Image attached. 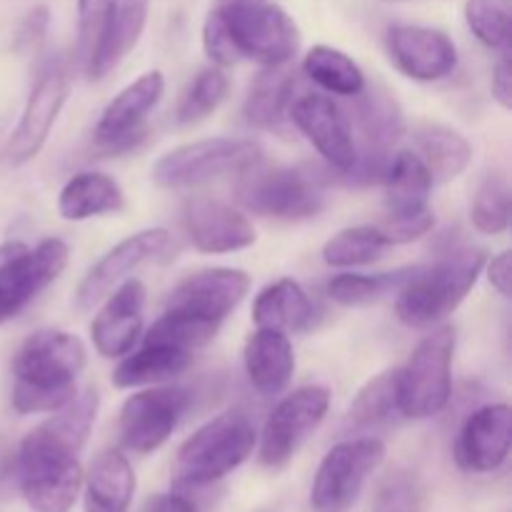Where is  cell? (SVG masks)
I'll return each instance as SVG.
<instances>
[{
    "label": "cell",
    "mask_w": 512,
    "mask_h": 512,
    "mask_svg": "<svg viewBox=\"0 0 512 512\" xmlns=\"http://www.w3.org/2000/svg\"><path fill=\"white\" fill-rule=\"evenodd\" d=\"M250 275L240 268H205L190 273L170 290L168 313L188 315L205 323L223 325L250 290Z\"/></svg>",
    "instance_id": "cell-16"
},
{
    "label": "cell",
    "mask_w": 512,
    "mask_h": 512,
    "mask_svg": "<svg viewBox=\"0 0 512 512\" xmlns=\"http://www.w3.org/2000/svg\"><path fill=\"white\" fill-rule=\"evenodd\" d=\"M45 33H48V8H33L28 15H25V20L20 23L18 28V38H15V45H18L20 50L23 48H38L40 43H43Z\"/></svg>",
    "instance_id": "cell-44"
},
{
    "label": "cell",
    "mask_w": 512,
    "mask_h": 512,
    "mask_svg": "<svg viewBox=\"0 0 512 512\" xmlns=\"http://www.w3.org/2000/svg\"><path fill=\"white\" fill-rule=\"evenodd\" d=\"M183 228L198 253H238L255 243V228L245 213L213 198H190L183 208Z\"/></svg>",
    "instance_id": "cell-22"
},
{
    "label": "cell",
    "mask_w": 512,
    "mask_h": 512,
    "mask_svg": "<svg viewBox=\"0 0 512 512\" xmlns=\"http://www.w3.org/2000/svg\"><path fill=\"white\" fill-rule=\"evenodd\" d=\"M230 90V78L225 75L223 68L218 65H210V68L200 70L190 85L185 88V93L180 95L178 108H175V120L180 125H195L208 120L215 110L223 105V100L228 98Z\"/></svg>",
    "instance_id": "cell-37"
},
{
    "label": "cell",
    "mask_w": 512,
    "mask_h": 512,
    "mask_svg": "<svg viewBox=\"0 0 512 512\" xmlns=\"http://www.w3.org/2000/svg\"><path fill=\"white\" fill-rule=\"evenodd\" d=\"M485 273H488L490 285L498 290L503 298H510L512 290V255L510 250H503V253L493 255L490 260H485Z\"/></svg>",
    "instance_id": "cell-46"
},
{
    "label": "cell",
    "mask_w": 512,
    "mask_h": 512,
    "mask_svg": "<svg viewBox=\"0 0 512 512\" xmlns=\"http://www.w3.org/2000/svg\"><path fill=\"white\" fill-rule=\"evenodd\" d=\"M115 0H78L75 60L88 80H100V60L113 23Z\"/></svg>",
    "instance_id": "cell-34"
},
{
    "label": "cell",
    "mask_w": 512,
    "mask_h": 512,
    "mask_svg": "<svg viewBox=\"0 0 512 512\" xmlns=\"http://www.w3.org/2000/svg\"><path fill=\"white\" fill-rule=\"evenodd\" d=\"M85 488V512H128L135 495V473L118 448H108L93 460Z\"/></svg>",
    "instance_id": "cell-29"
},
{
    "label": "cell",
    "mask_w": 512,
    "mask_h": 512,
    "mask_svg": "<svg viewBox=\"0 0 512 512\" xmlns=\"http://www.w3.org/2000/svg\"><path fill=\"white\" fill-rule=\"evenodd\" d=\"M470 220L485 235H500L510 228V185L503 175H488L478 185Z\"/></svg>",
    "instance_id": "cell-40"
},
{
    "label": "cell",
    "mask_w": 512,
    "mask_h": 512,
    "mask_svg": "<svg viewBox=\"0 0 512 512\" xmlns=\"http://www.w3.org/2000/svg\"><path fill=\"white\" fill-rule=\"evenodd\" d=\"M488 253L453 248L433 265H418L413 278L395 295V315L415 330L435 328L463 305L480 280Z\"/></svg>",
    "instance_id": "cell-2"
},
{
    "label": "cell",
    "mask_w": 512,
    "mask_h": 512,
    "mask_svg": "<svg viewBox=\"0 0 512 512\" xmlns=\"http://www.w3.org/2000/svg\"><path fill=\"white\" fill-rule=\"evenodd\" d=\"M385 460L383 440L365 435L333 445L320 460L310 488L315 512H348L363 493L365 483Z\"/></svg>",
    "instance_id": "cell-12"
},
{
    "label": "cell",
    "mask_w": 512,
    "mask_h": 512,
    "mask_svg": "<svg viewBox=\"0 0 512 512\" xmlns=\"http://www.w3.org/2000/svg\"><path fill=\"white\" fill-rule=\"evenodd\" d=\"M168 245L170 230L165 228H145L120 240L83 275L78 290H75V305L80 310H90L93 305H98L110 290L118 288L140 265L158 258Z\"/></svg>",
    "instance_id": "cell-18"
},
{
    "label": "cell",
    "mask_w": 512,
    "mask_h": 512,
    "mask_svg": "<svg viewBox=\"0 0 512 512\" xmlns=\"http://www.w3.org/2000/svg\"><path fill=\"white\" fill-rule=\"evenodd\" d=\"M330 410V390L325 385H305L283 395L265 418L260 433V463L280 470L298 455L305 440L320 428Z\"/></svg>",
    "instance_id": "cell-14"
},
{
    "label": "cell",
    "mask_w": 512,
    "mask_h": 512,
    "mask_svg": "<svg viewBox=\"0 0 512 512\" xmlns=\"http://www.w3.org/2000/svg\"><path fill=\"white\" fill-rule=\"evenodd\" d=\"M453 325L430 330L408 363L398 368V405L400 415L408 420H428L443 413L453 398V360H455Z\"/></svg>",
    "instance_id": "cell-6"
},
{
    "label": "cell",
    "mask_w": 512,
    "mask_h": 512,
    "mask_svg": "<svg viewBox=\"0 0 512 512\" xmlns=\"http://www.w3.org/2000/svg\"><path fill=\"white\" fill-rule=\"evenodd\" d=\"M193 365V353L170 348V345L143 343L120 358L113 370V385L120 390L150 388V385L173 383Z\"/></svg>",
    "instance_id": "cell-27"
},
{
    "label": "cell",
    "mask_w": 512,
    "mask_h": 512,
    "mask_svg": "<svg viewBox=\"0 0 512 512\" xmlns=\"http://www.w3.org/2000/svg\"><path fill=\"white\" fill-rule=\"evenodd\" d=\"M238 58L260 65H285L298 55L300 28L273 0H215Z\"/></svg>",
    "instance_id": "cell-5"
},
{
    "label": "cell",
    "mask_w": 512,
    "mask_h": 512,
    "mask_svg": "<svg viewBox=\"0 0 512 512\" xmlns=\"http://www.w3.org/2000/svg\"><path fill=\"white\" fill-rule=\"evenodd\" d=\"M88 363V348L75 333L58 328L35 330L13 358L10 403L20 415L55 413L78 393V378Z\"/></svg>",
    "instance_id": "cell-1"
},
{
    "label": "cell",
    "mask_w": 512,
    "mask_h": 512,
    "mask_svg": "<svg viewBox=\"0 0 512 512\" xmlns=\"http://www.w3.org/2000/svg\"><path fill=\"white\" fill-rule=\"evenodd\" d=\"M463 13L470 33L485 48L495 50V53L510 50V0H468Z\"/></svg>",
    "instance_id": "cell-39"
},
{
    "label": "cell",
    "mask_w": 512,
    "mask_h": 512,
    "mask_svg": "<svg viewBox=\"0 0 512 512\" xmlns=\"http://www.w3.org/2000/svg\"><path fill=\"white\" fill-rule=\"evenodd\" d=\"M235 200L248 213L275 220H310L325 210L318 178L288 165H265L263 158L240 170Z\"/></svg>",
    "instance_id": "cell-8"
},
{
    "label": "cell",
    "mask_w": 512,
    "mask_h": 512,
    "mask_svg": "<svg viewBox=\"0 0 512 512\" xmlns=\"http://www.w3.org/2000/svg\"><path fill=\"white\" fill-rule=\"evenodd\" d=\"M80 450L65 443L45 423L35 425L18 445L15 475L33 512H68L83 488Z\"/></svg>",
    "instance_id": "cell-4"
},
{
    "label": "cell",
    "mask_w": 512,
    "mask_h": 512,
    "mask_svg": "<svg viewBox=\"0 0 512 512\" xmlns=\"http://www.w3.org/2000/svg\"><path fill=\"white\" fill-rule=\"evenodd\" d=\"M418 265H408V268L390 270V273H340L328 280L325 293L333 303L340 308H365V305L380 303V300L398 295L403 285L413 278Z\"/></svg>",
    "instance_id": "cell-32"
},
{
    "label": "cell",
    "mask_w": 512,
    "mask_h": 512,
    "mask_svg": "<svg viewBox=\"0 0 512 512\" xmlns=\"http://www.w3.org/2000/svg\"><path fill=\"white\" fill-rule=\"evenodd\" d=\"M150 0H115L113 23H110L108 43H105L103 60H100V78L118 68L130 50L140 43L143 30L148 25Z\"/></svg>",
    "instance_id": "cell-36"
},
{
    "label": "cell",
    "mask_w": 512,
    "mask_h": 512,
    "mask_svg": "<svg viewBox=\"0 0 512 512\" xmlns=\"http://www.w3.org/2000/svg\"><path fill=\"white\" fill-rule=\"evenodd\" d=\"M380 3H413V0H380Z\"/></svg>",
    "instance_id": "cell-48"
},
{
    "label": "cell",
    "mask_w": 512,
    "mask_h": 512,
    "mask_svg": "<svg viewBox=\"0 0 512 512\" xmlns=\"http://www.w3.org/2000/svg\"><path fill=\"white\" fill-rule=\"evenodd\" d=\"M125 208V193L118 180L100 170L75 173L58 193V213L68 223L105 218Z\"/></svg>",
    "instance_id": "cell-25"
},
{
    "label": "cell",
    "mask_w": 512,
    "mask_h": 512,
    "mask_svg": "<svg viewBox=\"0 0 512 512\" xmlns=\"http://www.w3.org/2000/svg\"><path fill=\"white\" fill-rule=\"evenodd\" d=\"M290 120L308 138V143L323 155L335 175H343L353 168L355 158H358L353 125H350V115L333 98L318 93L295 98L293 108H290Z\"/></svg>",
    "instance_id": "cell-17"
},
{
    "label": "cell",
    "mask_w": 512,
    "mask_h": 512,
    "mask_svg": "<svg viewBox=\"0 0 512 512\" xmlns=\"http://www.w3.org/2000/svg\"><path fill=\"white\" fill-rule=\"evenodd\" d=\"M380 228H383L385 235H388L390 245H405L423 238V235H428L430 230L435 228V215L433 210H428V213L413 215V218L388 220V223L380 225Z\"/></svg>",
    "instance_id": "cell-43"
},
{
    "label": "cell",
    "mask_w": 512,
    "mask_h": 512,
    "mask_svg": "<svg viewBox=\"0 0 512 512\" xmlns=\"http://www.w3.org/2000/svg\"><path fill=\"white\" fill-rule=\"evenodd\" d=\"M148 290L138 278H125L100 300L98 315L90 323V340L100 358L120 360L138 345L145 325Z\"/></svg>",
    "instance_id": "cell-20"
},
{
    "label": "cell",
    "mask_w": 512,
    "mask_h": 512,
    "mask_svg": "<svg viewBox=\"0 0 512 512\" xmlns=\"http://www.w3.org/2000/svg\"><path fill=\"white\" fill-rule=\"evenodd\" d=\"M143 512H200V510L188 495L175 490V493H165V495H155V498H150Z\"/></svg>",
    "instance_id": "cell-47"
},
{
    "label": "cell",
    "mask_w": 512,
    "mask_h": 512,
    "mask_svg": "<svg viewBox=\"0 0 512 512\" xmlns=\"http://www.w3.org/2000/svg\"><path fill=\"white\" fill-rule=\"evenodd\" d=\"M390 248V240L380 225H353L335 233L323 245V260L330 268H360L383 258Z\"/></svg>",
    "instance_id": "cell-35"
},
{
    "label": "cell",
    "mask_w": 512,
    "mask_h": 512,
    "mask_svg": "<svg viewBox=\"0 0 512 512\" xmlns=\"http://www.w3.org/2000/svg\"><path fill=\"white\" fill-rule=\"evenodd\" d=\"M315 305L303 285L293 278H280L265 285L253 303V323L280 333H303L313 325Z\"/></svg>",
    "instance_id": "cell-28"
},
{
    "label": "cell",
    "mask_w": 512,
    "mask_h": 512,
    "mask_svg": "<svg viewBox=\"0 0 512 512\" xmlns=\"http://www.w3.org/2000/svg\"><path fill=\"white\" fill-rule=\"evenodd\" d=\"M218 330L220 325L205 323V320L188 318V315L168 313V310H163V315H160V318L148 328L143 343L170 345V348H178V350H185V353L195 355V350L213 343Z\"/></svg>",
    "instance_id": "cell-38"
},
{
    "label": "cell",
    "mask_w": 512,
    "mask_h": 512,
    "mask_svg": "<svg viewBox=\"0 0 512 512\" xmlns=\"http://www.w3.org/2000/svg\"><path fill=\"white\" fill-rule=\"evenodd\" d=\"M165 95V78L160 70H148L113 95L100 113L93 130L95 148L108 155L128 153L145 138V118L158 108Z\"/></svg>",
    "instance_id": "cell-15"
},
{
    "label": "cell",
    "mask_w": 512,
    "mask_h": 512,
    "mask_svg": "<svg viewBox=\"0 0 512 512\" xmlns=\"http://www.w3.org/2000/svg\"><path fill=\"white\" fill-rule=\"evenodd\" d=\"M203 50L218 68H230V65L240 63L238 53L233 48V40H230L223 20H220V15L213 8L205 15L203 23Z\"/></svg>",
    "instance_id": "cell-42"
},
{
    "label": "cell",
    "mask_w": 512,
    "mask_h": 512,
    "mask_svg": "<svg viewBox=\"0 0 512 512\" xmlns=\"http://www.w3.org/2000/svg\"><path fill=\"white\" fill-rule=\"evenodd\" d=\"M258 433L243 410H225L200 425L178 448L173 485L180 493L210 488L228 478L253 455Z\"/></svg>",
    "instance_id": "cell-3"
},
{
    "label": "cell",
    "mask_w": 512,
    "mask_h": 512,
    "mask_svg": "<svg viewBox=\"0 0 512 512\" xmlns=\"http://www.w3.org/2000/svg\"><path fill=\"white\" fill-rule=\"evenodd\" d=\"M303 73L323 90L343 98H355L368 85L358 60L333 45H313L303 58Z\"/></svg>",
    "instance_id": "cell-33"
},
{
    "label": "cell",
    "mask_w": 512,
    "mask_h": 512,
    "mask_svg": "<svg viewBox=\"0 0 512 512\" xmlns=\"http://www.w3.org/2000/svg\"><path fill=\"white\" fill-rule=\"evenodd\" d=\"M370 512H425V488L413 470L398 468L375 488Z\"/></svg>",
    "instance_id": "cell-41"
},
{
    "label": "cell",
    "mask_w": 512,
    "mask_h": 512,
    "mask_svg": "<svg viewBox=\"0 0 512 512\" xmlns=\"http://www.w3.org/2000/svg\"><path fill=\"white\" fill-rule=\"evenodd\" d=\"M413 143V153L430 170L435 185L460 178L473 160V145L468 138L443 123H420L413 130Z\"/></svg>",
    "instance_id": "cell-30"
},
{
    "label": "cell",
    "mask_w": 512,
    "mask_h": 512,
    "mask_svg": "<svg viewBox=\"0 0 512 512\" xmlns=\"http://www.w3.org/2000/svg\"><path fill=\"white\" fill-rule=\"evenodd\" d=\"M398 418L403 415H400L398 405V368H393L370 378L358 390L348 415H345V425L355 433H368V430L383 428Z\"/></svg>",
    "instance_id": "cell-31"
},
{
    "label": "cell",
    "mask_w": 512,
    "mask_h": 512,
    "mask_svg": "<svg viewBox=\"0 0 512 512\" xmlns=\"http://www.w3.org/2000/svg\"><path fill=\"white\" fill-rule=\"evenodd\" d=\"M243 365L250 385L263 398H278L295 378V350L288 333L258 328L243 348Z\"/></svg>",
    "instance_id": "cell-23"
},
{
    "label": "cell",
    "mask_w": 512,
    "mask_h": 512,
    "mask_svg": "<svg viewBox=\"0 0 512 512\" xmlns=\"http://www.w3.org/2000/svg\"><path fill=\"white\" fill-rule=\"evenodd\" d=\"M350 125H353L358 158H355L353 168L340 178L348 185L380 183L395 153V145L405 135L403 108L388 88L365 85L353 98Z\"/></svg>",
    "instance_id": "cell-7"
},
{
    "label": "cell",
    "mask_w": 512,
    "mask_h": 512,
    "mask_svg": "<svg viewBox=\"0 0 512 512\" xmlns=\"http://www.w3.org/2000/svg\"><path fill=\"white\" fill-rule=\"evenodd\" d=\"M298 78L290 63L263 65L250 83L243 103V115L248 125L258 130H275L290 120V108L295 103Z\"/></svg>",
    "instance_id": "cell-26"
},
{
    "label": "cell",
    "mask_w": 512,
    "mask_h": 512,
    "mask_svg": "<svg viewBox=\"0 0 512 512\" xmlns=\"http://www.w3.org/2000/svg\"><path fill=\"white\" fill-rule=\"evenodd\" d=\"M70 73L68 63L63 58H45L35 73L30 93L25 98L23 113H20L18 125L8 135L5 145L0 148V160L10 168L30 163L38 158L40 150L48 143L53 133L58 115L68 100Z\"/></svg>",
    "instance_id": "cell-11"
},
{
    "label": "cell",
    "mask_w": 512,
    "mask_h": 512,
    "mask_svg": "<svg viewBox=\"0 0 512 512\" xmlns=\"http://www.w3.org/2000/svg\"><path fill=\"white\" fill-rule=\"evenodd\" d=\"M490 90H493V100L503 110L512 108V63L510 50H503L493 65V80H490Z\"/></svg>",
    "instance_id": "cell-45"
},
{
    "label": "cell",
    "mask_w": 512,
    "mask_h": 512,
    "mask_svg": "<svg viewBox=\"0 0 512 512\" xmlns=\"http://www.w3.org/2000/svg\"><path fill=\"white\" fill-rule=\"evenodd\" d=\"M263 150L248 138H203L178 145L155 160L153 183L165 190L200 188L260 160Z\"/></svg>",
    "instance_id": "cell-9"
},
{
    "label": "cell",
    "mask_w": 512,
    "mask_h": 512,
    "mask_svg": "<svg viewBox=\"0 0 512 512\" xmlns=\"http://www.w3.org/2000/svg\"><path fill=\"white\" fill-rule=\"evenodd\" d=\"M380 183L385 188L388 220L413 218L430 210V193L435 188L433 175L413 150L393 153Z\"/></svg>",
    "instance_id": "cell-24"
},
{
    "label": "cell",
    "mask_w": 512,
    "mask_h": 512,
    "mask_svg": "<svg viewBox=\"0 0 512 512\" xmlns=\"http://www.w3.org/2000/svg\"><path fill=\"white\" fill-rule=\"evenodd\" d=\"M512 443V410L508 403H488L465 418L455 440V460L465 473L488 475L505 465Z\"/></svg>",
    "instance_id": "cell-21"
},
{
    "label": "cell",
    "mask_w": 512,
    "mask_h": 512,
    "mask_svg": "<svg viewBox=\"0 0 512 512\" xmlns=\"http://www.w3.org/2000/svg\"><path fill=\"white\" fill-rule=\"evenodd\" d=\"M70 258L68 243L45 238L38 245L23 240L0 243V325L18 318L48 285L60 278Z\"/></svg>",
    "instance_id": "cell-10"
},
{
    "label": "cell",
    "mask_w": 512,
    "mask_h": 512,
    "mask_svg": "<svg viewBox=\"0 0 512 512\" xmlns=\"http://www.w3.org/2000/svg\"><path fill=\"white\" fill-rule=\"evenodd\" d=\"M193 395L180 385H150L123 403L118 415V435L125 450L150 455L163 448L190 410Z\"/></svg>",
    "instance_id": "cell-13"
},
{
    "label": "cell",
    "mask_w": 512,
    "mask_h": 512,
    "mask_svg": "<svg viewBox=\"0 0 512 512\" xmlns=\"http://www.w3.org/2000/svg\"><path fill=\"white\" fill-rule=\"evenodd\" d=\"M395 68L418 83H438L458 68V48L445 30L428 25H393L385 35Z\"/></svg>",
    "instance_id": "cell-19"
}]
</instances>
